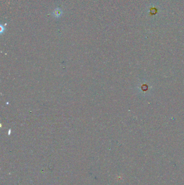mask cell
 Listing matches in <instances>:
<instances>
[{"label": "cell", "instance_id": "6da1fadb", "mask_svg": "<svg viewBox=\"0 0 184 185\" xmlns=\"http://www.w3.org/2000/svg\"><path fill=\"white\" fill-rule=\"evenodd\" d=\"M53 15H54L55 17H56V18H60V17L62 16L63 12H62V11L61 9L57 8V9H55V11H53Z\"/></svg>", "mask_w": 184, "mask_h": 185}]
</instances>
